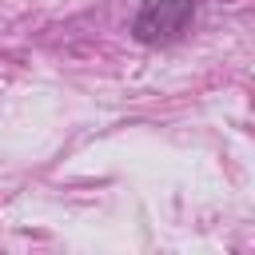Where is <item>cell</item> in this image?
Segmentation results:
<instances>
[{
  "label": "cell",
  "mask_w": 255,
  "mask_h": 255,
  "mask_svg": "<svg viewBox=\"0 0 255 255\" xmlns=\"http://www.w3.org/2000/svg\"><path fill=\"white\" fill-rule=\"evenodd\" d=\"M195 20V0H143L131 16V36L147 48H163L183 40V32Z\"/></svg>",
  "instance_id": "1"
}]
</instances>
